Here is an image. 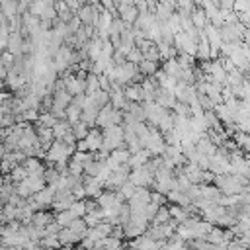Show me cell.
<instances>
[{
	"instance_id": "cell-1",
	"label": "cell",
	"mask_w": 250,
	"mask_h": 250,
	"mask_svg": "<svg viewBox=\"0 0 250 250\" xmlns=\"http://www.w3.org/2000/svg\"><path fill=\"white\" fill-rule=\"evenodd\" d=\"M76 152V145H68V143H62V141H55L51 145V148L45 152V158L53 164L57 162H66L70 160V154Z\"/></svg>"
},
{
	"instance_id": "cell-2",
	"label": "cell",
	"mask_w": 250,
	"mask_h": 250,
	"mask_svg": "<svg viewBox=\"0 0 250 250\" xmlns=\"http://www.w3.org/2000/svg\"><path fill=\"white\" fill-rule=\"evenodd\" d=\"M102 143H104V133L100 129H90L88 135H86V139L78 141L76 150H80V152H92L94 154V152H98L102 148Z\"/></svg>"
},
{
	"instance_id": "cell-3",
	"label": "cell",
	"mask_w": 250,
	"mask_h": 250,
	"mask_svg": "<svg viewBox=\"0 0 250 250\" xmlns=\"http://www.w3.org/2000/svg\"><path fill=\"white\" fill-rule=\"evenodd\" d=\"M215 182L219 186V191H225L227 195H238L244 189L242 188L244 180L240 176H234V174L232 176H217Z\"/></svg>"
},
{
	"instance_id": "cell-4",
	"label": "cell",
	"mask_w": 250,
	"mask_h": 250,
	"mask_svg": "<svg viewBox=\"0 0 250 250\" xmlns=\"http://www.w3.org/2000/svg\"><path fill=\"white\" fill-rule=\"evenodd\" d=\"M129 182L137 188V189H146L150 184L154 186V174L148 166H143V168H137V170H131L129 174Z\"/></svg>"
},
{
	"instance_id": "cell-5",
	"label": "cell",
	"mask_w": 250,
	"mask_h": 250,
	"mask_svg": "<svg viewBox=\"0 0 250 250\" xmlns=\"http://www.w3.org/2000/svg\"><path fill=\"white\" fill-rule=\"evenodd\" d=\"M166 141H164V135L160 133V131H156L154 127H150V135H148V139H146V143H145V150H148L150 152V156H154V154H164V150H166Z\"/></svg>"
},
{
	"instance_id": "cell-6",
	"label": "cell",
	"mask_w": 250,
	"mask_h": 250,
	"mask_svg": "<svg viewBox=\"0 0 250 250\" xmlns=\"http://www.w3.org/2000/svg\"><path fill=\"white\" fill-rule=\"evenodd\" d=\"M150 193L152 191H148V189H137L135 191V195L129 199V209H131V213H139V211H145L146 207H148V203H150Z\"/></svg>"
},
{
	"instance_id": "cell-7",
	"label": "cell",
	"mask_w": 250,
	"mask_h": 250,
	"mask_svg": "<svg viewBox=\"0 0 250 250\" xmlns=\"http://www.w3.org/2000/svg\"><path fill=\"white\" fill-rule=\"evenodd\" d=\"M117 16L127 23V25H135L137 18H139V10L135 6V2H119L117 4Z\"/></svg>"
},
{
	"instance_id": "cell-8",
	"label": "cell",
	"mask_w": 250,
	"mask_h": 250,
	"mask_svg": "<svg viewBox=\"0 0 250 250\" xmlns=\"http://www.w3.org/2000/svg\"><path fill=\"white\" fill-rule=\"evenodd\" d=\"M23 45H25V37H23V33L14 31V33H10V37H8L6 51L12 53L14 57H21V55H23Z\"/></svg>"
},
{
	"instance_id": "cell-9",
	"label": "cell",
	"mask_w": 250,
	"mask_h": 250,
	"mask_svg": "<svg viewBox=\"0 0 250 250\" xmlns=\"http://www.w3.org/2000/svg\"><path fill=\"white\" fill-rule=\"evenodd\" d=\"M55 197H57V191H55L53 186H47V188H43L39 193L33 195V199L39 203V207H41L43 211H47V207H53Z\"/></svg>"
},
{
	"instance_id": "cell-10",
	"label": "cell",
	"mask_w": 250,
	"mask_h": 250,
	"mask_svg": "<svg viewBox=\"0 0 250 250\" xmlns=\"http://www.w3.org/2000/svg\"><path fill=\"white\" fill-rule=\"evenodd\" d=\"M102 188H104V184L100 180H96V178H86V182H84V191H86L88 199H98L104 193Z\"/></svg>"
},
{
	"instance_id": "cell-11",
	"label": "cell",
	"mask_w": 250,
	"mask_h": 250,
	"mask_svg": "<svg viewBox=\"0 0 250 250\" xmlns=\"http://www.w3.org/2000/svg\"><path fill=\"white\" fill-rule=\"evenodd\" d=\"M154 102L160 105V107H164V109H174V105H176V96L172 94V92H168V90H162V88H158L156 90V98H154Z\"/></svg>"
},
{
	"instance_id": "cell-12",
	"label": "cell",
	"mask_w": 250,
	"mask_h": 250,
	"mask_svg": "<svg viewBox=\"0 0 250 250\" xmlns=\"http://www.w3.org/2000/svg\"><path fill=\"white\" fill-rule=\"evenodd\" d=\"M74 203H76V197H74L72 193L57 195V197H55V203H53V209H55L57 213H61V211H68Z\"/></svg>"
},
{
	"instance_id": "cell-13",
	"label": "cell",
	"mask_w": 250,
	"mask_h": 250,
	"mask_svg": "<svg viewBox=\"0 0 250 250\" xmlns=\"http://www.w3.org/2000/svg\"><path fill=\"white\" fill-rule=\"evenodd\" d=\"M148 160H150V152L143 148V150H139V152L131 154V158H129V168H131V170L143 168V166H146V164H148Z\"/></svg>"
},
{
	"instance_id": "cell-14",
	"label": "cell",
	"mask_w": 250,
	"mask_h": 250,
	"mask_svg": "<svg viewBox=\"0 0 250 250\" xmlns=\"http://www.w3.org/2000/svg\"><path fill=\"white\" fill-rule=\"evenodd\" d=\"M70 133H72V125H70L66 119L57 121V125L53 127V137H55V141H64Z\"/></svg>"
},
{
	"instance_id": "cell-15",
	"label": "cell",
	"mask_w": 250,
	"mask_h": 250,
	"mask_svg": "<svg viewBox=\"0 0 250 250\" xmlns=\"http://www.w3.org/2000/svg\"><path fill=\"white\" fill-rule=\"evenodd\" d=\"M55 221V215H51L49 211H37V213H33V217H31V225H35L37 229H45L47 225H51Z\"/></svg>"
},
{
	"instance_id": "cell-16",
	"label": "cell",
	"mask_w": 250,
	"mask_h": 250,
	"mask_svg": "<svg viewBox=\"0 0 250 250\" xmlns=\"http://www.w3.org/2000/svg\"><path fill=\"white\" fill-rule=\"evenodd\" d=\"M23 168H25L27 176H39V178H43V174H45V168H43V164L37 158H27L23 162Z\"/></svg>"
},
{
	"instance_id": "cell-17",
	"label": "cell",
	"mask_w": 250,
	"mask_h": 250,
	"mask_svg": "<svg viewBox=\"0 0 250 250\" xmlns=\"http://www.w3.org/2000/svg\"><path fill=\"white\" fill-rule=\"evenodd\" d=\"M59 242H61V246H72V244L82 242V238L76 236L70 229H61L59 230Z\"/></svg>"
},
{
	"instance_id": "cell-18",
	"label": "cell",
	"mask_w": 250,
	"mask_h": 250,
	"mask_svg": "<svg viewBox=\"0 0 250 250\" xmlns=\"http://www.w3.org/2000/svg\"><path fill=\"white\" fill-rule=\"evenodd\" d=\"M100 78L92 72H88V78H86V96H96L100 92Z\"/></svg>"
},
{
	"instance_id": "cell-19",
	"label": "cell",
	"mask_w": 250,
	"mask_h": 250,
	"mask_svg": "<svg viewBox=\"0 0 250 250\" xmlns=\"http://www.w3.org/2000/svg\"><path fill=\"white\" fill-rule=\"evenodd\" d=\"M57 117L51 113V111H41L39 113V119H37V123L35 125H41V127H47V129H53L55 125H57Z\"/></svg>"
},
{
	"instance_id": "cell-20",
	"label": "cell",
	"mask_w": 250,
	"mask_h": 250,
	"mask_svg": "<svg viewBox=\"0 0 250 250\" xmlns=\"http://www.w3.org/2000/svg\"><path fill=\"white\" fill-rule=\"evenodd\" d=\"M0 12L8 18V20H12V18H16V16H20L18 14V2H0Z\"/></svg>"
},
{
	"instance_id": "cell-21",
	"label": "cell",
	"mask_w": 250,
	"mask_h": 250,
	"mask_svg": "<svg viewBox=\"0 0 250 250\" xmlns=\"http://www.w3.org/2000/svg\"><path fill=\"white\" fill-rule=\"evenodd\" d=\"M191 23H193V27L199 31V29H205L207 27V16H205V12L203 10H195L193 14H191Z\"/></svg>"
},
{
	"instance_id": "cell-22",
	"label": "cell",
	"mask_w": 250,
	"mask_h": 250,
	"mask_svg": "<svg viewBox=\"0 0 250 250\" xmlns=\"http://www.w3.org/2000/svg\"><path fill=\"white\" fill-rule=\"evenodd\" d=\"M215 115L219 117V121L223 119L225 123H232V121H234V115H232V111H230V109H229L225 104H219V105L215 107Z\"/></svg>"
},
{
	"instance_id": "cell-23",
	"label": "cell",
	"mask_w": 250,
	"mask_h": 250,
	"mask_svg": "<svg viewBox=\"0 0 250 250\" xmlns=\"http://www.w3.org/2000/svg\"><path fill=\"white\" fill-rule=\"evenodd\" d=\"M76 236H80V238H86V234H88V227H86V223H84V219H74L72 223H70V227H68Z\"/></svg>"
},
{
	"instance_id": "cell-24",
	"label": "cell",
	"mask_w": 250,
	"mask_h": 250,
	"mask_svg": "<svg viewBox=\"0 0 250 250\" xmlns=\"http://www.w3.org/2000/svg\"><path fill=\"white\" fill-rule=\"evenodd\" d=\"M139 72H141L143 76L152 78V76L158 72V64H156V62H150V61H143V62L139 64Z\"/></svg>"
},
{
	"instance_id": "cell-25",
	"label": "cell",
	"mask_w": 250,
	"mask_h": 250,
	"mask_svg": "<svg viewBox=\"0 0 250 250\" xmlns=\"http://www.w3.org/2000/svg\"><path fill=\"white\" fill-rule=\"evenodd\" d=\"M72 221H74V217H72L70 211H61V213L55 215V223H57L61 229H68Z\"/></svg>"
},
{
	"instance_id": "cell-26",
	"label": "cell",
	"mask_w": 250,
	"mask_h": 250,
	"mask_svg": "<svg viewBox=\"0 0 250 250\" xmlns=\"http://www.w3.org/2000/svg\"><path fill=\"white\" fill-rule=\"evenodd\" d=\"M80 117H82V109H80L78 105L70 104V105L66 107V121H68L70 125H74V123L80 121Z\"/></svg>"
},
{
	"instance_id": "cell-27",
	"label": "cell",
	"mask_w": 250,
	"mask_h": 250,
	"mask_svg": "<svg viewBox=\"0 0 250 250\" xmlns=\"http://www.w3.org/2000/svg\"><path fill=\"white\" fill-rule=\"evenodd\" d=\"M170 209L168 207H160L158 211H156V215H154V219H152V225H168L170 223Z\"/></svg>"
},
{
	"instance_id": "cell-28",
	"label": "cell",
	"mask_w": 250,
	"mask_h": 250,
	"mask_svg": "<svg viewBox=\"0 0 250 250\" xmlns=\"http://www.w3.org/2000/svg\"><path fill=\"white\" fill-rule=\"evenodd\" d=\"M143 61H150V62H158L160 61V51H158L156 43H152L148 49L143 51Z\"/></svg>"
},
{
	"instance_id": "cell-29",
	"label": "cell",
	"mask_w": 250,
	"mask_h": 250,
	"mask_svg": "<svg viewBox=\"0 0 250 250\" xmlns=\"http://www.w3.org/2000/svg\"><path fill=\"white\" fill-rule=\"evenodd\" d=\"M111 158H113L117 164H129L131 152L127 150V146H125V148H117V150H113V152H111Z\"/></svg>"
},
{
	"instance_id": "cell-30",
	"label": "cell",
	"mask_w": 250,
	"mask_h": 250,
	"mask_svg": "<svg viewBox=\"0 0 250 250\" xmlns=\"http://www.w3.org/2000/svg\"><path fill=\"white\" fill-rule=\"evenodd\" d=\"M88 131H90V127H88L84 121H78V123H74V125H72V133H74L76 141H82V139H86Z\"/></svg>"
},
{
	"instance_id": "cell-31",
	"label": "cell",
	"mask_w": 250,
	"mask_h": 250,
	"mask_svg": "<svg viewBox=\"0 0 250 250\" xmlns=\"http://www.w3.org/2000/svg\"><path fill=\"white\" fill-rule=\"evenodd\" d=\"M68 211L72 213V217H74V219H84V217H86V213H88V211H86V201H84V199H82V201H76Z\"/></svg>"
},
{
	"instance_id": "cell-32",
	"label": "cell",
	"mask_w": 250,
	"mask_h": 250,
	"mask_svg": "<svg viewBox=\"0 0 250 250\" xmlns=\"http://www.w3.org/2000/svg\"><path fill=\"white\" fill-rule=\"evenodd\" d=\"M18 211H20V207H16V205H12V203H6L4 209H2V213H4V217H6V223L18 221Z\"/></svg>"
},
{
	"instance_id": "cell-33",
	"label": "cell",
	"mask_w": 250,
	"mask_h": 250,
	"mask_svg": "<svg viewBox=\"0 0 250 250\" xmlns=\"http://www.w3.org/2000/svg\"><path fill=\"white\" fill-rule=\"evenodd\" d=\"M39 244H41V248L45 250H53V248H59L61 246V242H59V236H43L41 240H39Z\"/></svg>"
},
{
	"instance_id": "cell-34",
	"label": "cell",
	"mask_w": 250,
	"mask_h": 250,
	"mask_svg": "<svg viewBox=\"0 0 250 250\" xmlns=\"http://www.w3.org/2000/svg\"><path fill=\"white\" fill-rule=\"evenodd\" d=\"M135 191H137V188H135V186H133L131 182H127V184H125V186H123V188H121V189H119L117 193H119V195H121L123 199H127V201H129V199H131V197L135 195Z\"/></svg>"
},
{
	"instance_id": "cell-35",
	"label": "cell",
	"mask_w": 250,
	"mask_h": 250,
	"mask_svg": "<svg viewBox=\"0 0 250 250\" xmlns=\"http://www.w3.org/2000/svg\"><path fill=\"white\" fill-rule=\"evenodd\" d=\"M6 76H8V68L0 62V80H6Z\"/></svg>"
},
{
	"instance_id": "cell-36",
	"label": "cell",
	"mask_w": 250,
	"mask_h": 250,
	"mask_svg": "<svg viewBox=\"0 0 250 250\" xmlns=\"http://www.w3.org/2000/svg\"><path fill=\"white\" fill-rule=\"evenodd\" d=\"M227 250H246L244 246H240V244H229L227 246Z\"/></svg>"
},
{
	"instance_id": "cell-37",
	"label": "cell",
	"mask_w": 250,
	"mask_h": 250,
	"mask_svg": "<svg viewBox=\"0 0 250 250\" xmlns=\"http://www.w3.org/2000/svg\"><path fill=\"white\" fill-rule=\"evenodd\" d=\"M4 119H6V111H4V107L0 105V129H2V123H4Z\"/></svg>"
},
{
	"instance_id": "cell-38",
	"label": "cell",
	"mask_w": 250,
	"mask_h": 250,
	"mask_svg": "<svg viewBox=\"0 0 250 250\" xmlns=\"http://www.w3.org/2000/svg\"><path fill=\"white\" fill-rule=\"evenodd\" d=\"M61 250H78V248H74V246H61Z\"/></svg>"
}]
</instances>
